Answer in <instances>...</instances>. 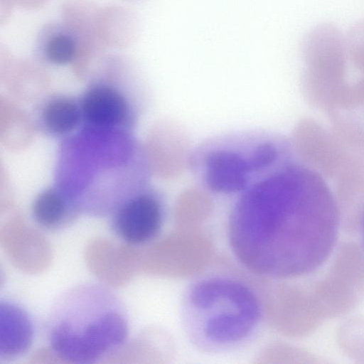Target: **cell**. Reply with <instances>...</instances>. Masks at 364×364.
<instances>
[{"label":"cell","mask_w":364,"mask_h":364,"mask_svg":"<svg viewBox=\"0 0 364 364\" xmlns=\"http://www.w3.org/2000/svg\"><path fill=\"white\" fill-rule=\"evenodd\" d=\"M340 211L324 178L291 162L245 191L228 221L230 250L240 265L273 280L299 278L332 253Z\"/></svg>","instance_id":"cell-1"},{"label":"cell","mask_w":364,"mask_h":364,"mask_svg":"<svg viewBox=\"0 0 364 364\" xmlns=\"http://www.w3.org/2000/svg\"><path fill=\"white\" fill-rule=\"evenodd\" d=\"M44 326L52 352L75 363H94L117 353L129 334L122 301L109 287L93 282L61 292L51 304Z\"/></svg>","instance_id":"cell-3"},{"label":"cell","mask_w":364,"mask_h":364,"mask_svg":"<svg viewBox=\"0 0 364 364\" xmlns=\"http://www.w3.org/2000/svg\"><path fill=\"white\" fill-rule=\"evenodd\" d=\"M331 117L328 129L341 162V171L346 168L364 170V128L337 114Z\"/></svg>","instance_id":"cell-13"},{"label":"cell","mask_w":364,"mask_h":364,"mask_svg":"<svg viewBox=\"0 0 364 364\" xmlns=\"http://www.w3.org/2000/svg\"><path fill=\"white\" fill-rule=\"evenodd\" d=\"M40 121L50 134L65 135L73 132L82 119L79 102L64 96H53L43 105Z\"/></svg>","instance_id":"cell-15"},{"label":"cell","mask_w":364,"mask_h":364,"mask_svg":"<svg viewBox=\"0 0 364 364\" xmlns=\"http://www.w3.org/2000/svg\"><path fill=\"white\" fill-rule=\"evenodd\" d=\"M36 46L42 60L58 65L73 63L77 50L75 38L63 22L46 24L38 34Z\"/></svg>","instance_id":"cell-14"},{"label":"cell","mask_w":364,"mask_h":364,"mask_svg":"<svg viewBox=\"0 0 364 364\" xmlns=\"http://www.w3.org/2000/svg\"><path fill=\"white\" fill-rule=\"evenodd\" d=\"M99 10L89 0H68L62 6V22L75 38L77 49L105 45L97 33Z\"/></svg>","instance_id":"cell-12"},{"label":"cell","mask_w":364,"mask_h":364,"mask_svg":"<svg viewBox=\"0 0 364 364\" xmlns=\"http://www.w3.org/2000/svg\"><path fill=\"white\" fill-rule=\"evenodd\" d=\"M360 230H361L362 239H363V245H364V212L361 215Z\"/></svg>","instance_id":"cell-19"},{"label":"cell","mask_w":364,"mask_h":364,"mask_svg":"<svg viewBox=\"0 0 364 364\" xmlns=\"http://www.w3.org/2000/svg\"><path fill=\"white\" fill-rule=\"evenodd\" d=\"M35 336V323L28 309L16 300L1 299L0 358L11 360L26 354L33 346Z\"/></svg>","instance_id":"cell-9"},{"label":"cell","mask_w":364,"mask_h":364,"mask_svg":"<svg viewBox=\"0 0 364 364\" xmlns=\"http://www.w3.org/2000/svg\"><path fill=\"white\" fill-rule=\"evenodd\" d=\"M184 334L197 350L232 353L259 334L264 321L262 301L255 289L232 274L212 272L195 279L181 299Z\"/></svg>","instance_id":"cell-2"},{"label":"cell","mask_w":364,"mask_h":364,"mask_svg":"<svg viewBox=\"0 0 364 364\" xmlns=\"http://www.w3.org/2000/svg\"><path fill=\"white\" fill-rule=\"evenodd\" d=\"M304 68L302 89L309 103L333 116L346 80V41L333 24L321 23L312 28L301 44Z\"/></svg>","instance_id":"cell-4"},{"label":"cell","mask_w":364,"mask_h":364,"mask_svg":"<svg viewBox=\"0 0 364 364\" xmlns=\"http://www.w3.org/2000/svg\"><path fill=\"white\" fill-rule=\"evenodd\" d=\"M345 40L353 63L364 76V21L352 26Z\"/></svg>","instance_id":"cell-16"},{"label":"cell","mask_w":364,"mask_h":364,"mask_svg":"<svg viewBox=\"0 0 364 364\" xmlns=\"http://www.w3.org/2000/svg\"><path fill=\"white\" fill-rule=\"evenodd\" d=\"M82 119L92 128L107 129L124 124L129 117L126 96L106 81L92 83L79 101Z\"/></svg>","instance_id":"cell-8"},{"label":"cell","mask_w":364,"mask_h":364,"mask_svg":"<svg viewBox=\"0 0 364 364\" xmlns=\"http://www.w3.org/2000/svg\"><path fill=\"white\" fill-rule=\"evenodd\" d=\"M15 6L26 9H35L43 6L48 0H12Z\"/></svg>","instance_id":"cell-18"},{"label":"cell","mask_w":364,"mask_h":364,"mask_svg":"<svg viewBox=\"0 0 364 364\" xmlns=\"http://www.w3.org/2000/svg\"><path fill=\"white\" fill-rule=\"evenodd\" d=\"M294 145L303 165L323 178H335L341 170V162L329 129L316 121L305 119L294 134Z\"/></svg>","instance_id":"cell-7"},{"label":"cell","mask_w":364,"mask_h":364,"mask_svg":"<svg viewBox=\"0 0 364 364\" xmlns=\"http://www.w3.org/2000/svg\"><path fill=\"white\" fill-rule=\"evenodd\" d=\"M81 213L65 191L49 188L40 192L31 205V215L42 229L57 232L70 227Z\"/></svg>","instance_id":"cell-10"},{"label":"cell","mask_w":364,"mask_h":364,"mask_svg":"<svg viewBox=\"0 0 364 364\" xmlns=\"http://www.w3.org/2000/svg\"><path fill=\"white\" fill-rule=\"evenodd\" d=\"M124 1H129V2H141L144 0H124Z\"/></svg>","instance_id":"cell-20"},{"label":"cell","mask_w":364,"mask_h":364,"mask_svg":"<svg viewBox=\"0 0 364 364\" xmlns=\"http://www.w3.org/2000/svg\"><path fill=\"white\" fill-rule=\"evenodd\" d=\"M137 32V18L131 9L120 6L100 9L97 33L106 47H127L135 41Z\"/></svg>","instance_id":"cell-11"},{"label":"cell","mask_w":364,"mask_h":364,"mask_svg":"<svg viewBox=\"0 0 364 364\" xmlns=\"http://www.w3.org/2000/svg\"><path fill=\"white\" fill-rule=\"evenodd\" d=\"M15 4L12 0H0V24L7 23Z\"/></svg>","instance_id":"cell-17"},{"label":"cell","mask_w":364,"mask_h":364,"mask_svg":"<svg viewBox=\"0 0 364 364\" xmlns=\"http://www.w3.org/2000/svg\"><path fill=\"white\" fill-rule=\"evenodd\" d=\"M220 148L208 150L203 160L206 184L215 192L230 193L242 191L250 176L256 171L281 163V144L263 141L245 152L243 150Z\"/></svg>","instance_id":"cell-5"},{"label":"cell","mask_w":364,"mask_h":364,"mask_svg":"<svg viewBox=\"0 0 364 364\" xmlns=\"http://www.w3.org/2000/svg\"><path fill=\"white\" fill-rule=\"evenodd\" d=\"M165 224V210L159 197L151 191L133 193L110 214L109 227L121 241L143 245L157 239Z\"/></svg>","instance_id":"cell-6"}]
</instances>
